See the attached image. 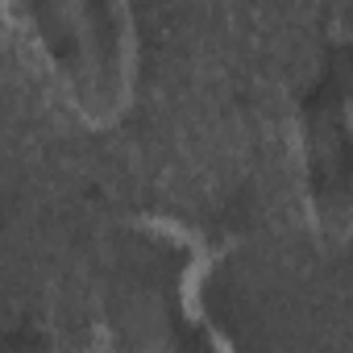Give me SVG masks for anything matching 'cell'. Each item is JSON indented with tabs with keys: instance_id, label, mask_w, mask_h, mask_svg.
Returning <instances> with one entry per match:
<instances>
[{
	"instance_id": "1",
	"label": "cell",
	"mask_w": 353,
	"mask_h": 353,
	"mask_svg": "<svg viewBox=\"0 0 353 353\" xmlns=\"http://www.w3.org/2000/svg\"><path fill=\"white\" fill-rule=\"evenodd\" d=\"M229 254L183 216H121L104 237L96 341L121 353H229L237 341L208 312V283Z\"/></svg>"
},
{
	"instance_id": "2",
	"label": "cell",
	"mask_w": 353,
	"mask_h": 353,
	"mask_svg": "<svg viewBox=\"0 0 353 353\" xmlns=\"http://www.w3.org/2000/svg\"><path fill=\"white\" fill-rule=\"evenodd\" d=\"M26 46L92 133L117 129L141 83L133 0H9Z\"/></svg>"
},
{
	"instance_id": "3",
	"label": "cell",
	"mask_w": 353,
	"mask_h": 353,
	"mask_svg": "<svg viewBox=\"0 0 353 353\" xmlns=\"http://www.w3.org/2000/svg\"><path fill=\"white\" fill-rule=\"evenodd\" d=\"M307 229L324 250L353 241V30L336 34L295 100Z\"/></svg>"
}]
</instances>
